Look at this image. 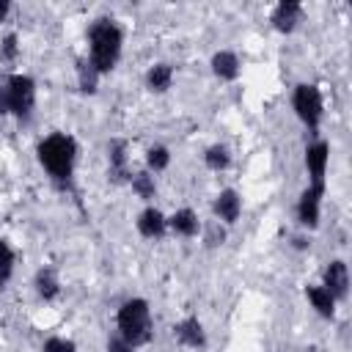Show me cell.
I'll use <instances>...</instances> for the list:
<instances>
[{
    "mask_svg": "<svg viewBox=\"0 0 352 352\" xmlns=\"http://www.w3.org/2000/svg\"><path fill=\"white\" fill-rule=\"evenodd\" d=\"M36 157L38 165L47 170V176L60 184L69 187L74 168H77V140L69 132H50L38 146H36Z\"/></svg>",
    "mask_w": 352,
    "mask_h": 352,
    "instance_id": "1",
    "label": "cell"
},
{
    "mask_svg": "<svg viewBox=\"0 0 352 352\" xmlns=\"http://www.w3.org/2000/svg\"><path fill=\"white\" fill-rule=\"evenodd\" d=\"M121 47H124V33L113 19L102 16L88 28V60L99 72V77L116 69L121 58Z\"/></svg>",
    "mask_w": 352,
    "mask_h": 352,
    "instance_id": "2",
    "label": "cell"
},
{
    "mask_svg": "<svg viewBox=\"0 0 352 352\" xmlns=\"http://www.w3.org/2000/svg\"><path fill=\"white\" fill-rule=\"evenodd\" d=\"M116 333L126 338L135 349L146 346L154 336V322H151V308L143 297H129L118 305L116 314Z\"/></svg>",
    "mask_w": 352,
    "mask_h": 352,
    "instance_id": "3",
    "label": "cell"
},
{
    "mask_svg": "<svg viewBox=\"0 0 352 352\" xmlns=\"http://www.w3.org/2000/svg\"><path fill=\"white\" fill-rule=\"evenodd\" d=\"M6 94H8V116L28 121L36 107V80L22 72L6 74Z\"/></svg>",
    "mask_w": 352,
    "mask_h": 352,
    "instance_id": "4",
    "label": "cell"
},
{
    "mask_svg": "<svg viewBox=\"0 0 352 352\" xmlns=\"http://www.w3.org/2000/svg\"><path fill=\"white\" fill-rule=\"evenodd\" d=\"M292 107H294V116L316 135L319 124H322V116H324V99H322V91L319 85L314 82H300L292 94Z\"/></svg>",
    "mask_w": 352,
    "mask_h": 352,
    "instance_id": "5",
    "label": "cell"
},
{
    "mask_svg": "<svg viewBox=\"0 0 352 352\" xmlns=\"http://www.w3.org/2000/svg\"><path fill=\"white\" fill-rule=\"evenodd\" d=\"M327 162H330V143L314 140L305 148V170H308V187L327 192Z\"/></svg>",
    "mask_w": 352,
    "mask_h": 352,
    "instance_id": "6",
    "label": "cell"
},
{
    "mask_svg": "<svg viewBox=\"0 0 352 352\" xmlns=\"http://www.w3.org/2000/svg\"><path fill=\"white\" fill-rule=\"evenodd\" d=\"M129 148H126V140L121 138H113L107 143V179L113 184H129Z\"/></svg>",
    "mask_w": 352,
    "mask_h": 352,
    "instance_id": "7",
    "label": "cell"
},
{
    "mask_svg": "<svg viewBox=\"0 0 352 352\" xmlns=\"http://www.w3.org/2000/svg\"><path fill=\"white\" fill-rule=\"evenodd\" d=\"M212 212H214V220H217V223L234 226V223L239 220V214H242V198H239V192H236L234 187L220 190V192L214 195V201H212Z\"/></svg>",
    "mask_w": 352,
    "mask_h": 352,
    "instance_id": "8",
    "label": "cell"
},
{
    "mask_svg": "<svg viewBox=\"0 0 352 352\" xmlns=\"http://www.w3.org/2000/svg\"><path fill=\"white\" fill-rule=\"evenodd\" d=\"M322 198L324 192L322 190H314V187H305L297 198V220L302 228H316L319 226V214H322Z\"/></svg>",
    "mask_w": 352,
    "mask_h": 352,
    "instance_id": "9",
    "label": "cell"
},
{
    "mask_svg": "<svg viewBox=\"0 0 352 352\" xmlns=\"http://www.w3.org/2000/svg\"><path fill=\"white\" fill-rule=\"evenodd\" d=\"M270 22H272V28L278 33H294L297 25L302 22V3H297V0H280L272 8Z\"/></svg>",
    "mask_w": 352,
    "mask_h": 352,
    "instance_id": "10",
    "label": "cell"
},
{
    "mask_svg": "<svg viewBox=\"0 0 352 352\" xmlns=\"http://www.w3.org/2000/svg\"><path fill=\"white\" fill-rule=\"evenodd\" d=\"M322 286L336 297V302H338V300H346V294H349V270H346V264H344L341 258H333V261L324 267V272H322Z\"/></svg>",
    "mask_w": 352,
    "mask_h": 352,
    "instance_id": "11",
    "label": "cell"
},
{
    "mask_svg": "<svg viewBox=\"0 0 352 352\" xmlns=\"http://www.w3.org/2000/svg\"><path fill=\"white\" fill-rule=\"evenodd\" d=\"M173 338L182 346H190V349H204L206 346V330H204L198 316H184L182 322H176L173 324Z\"/></svg>",
    "mask_w": 352,
    "mask_h": 352,
    "instance_id": "12",
    "label": "cell"
},
{
    "mask_svg": "<svg viewBox=\"0 0 352 352\" xmlns=\"http://www.w3.org/2000/svg\"><path fill=\"white\" fill-rule=\"evenodd\" d=\"M135 226H138V234L146 236V239H162V236L168 234V217H165L157 206H146V209L138 214Z\"/></svg>",
    "mask_w": 352,
    "mask_h": 352,
    "instance_id": "13",
    "label": "cell"
},
{
    "mask_svg": "<svg viewBox=\"0 0 352 352\" xmlns=\"http://www.w3.org/2000/svg\"><path fill=\"white\" fill-rule=\"evenodd\" d=\"M201 217L192 212V209H176L170 217H168V231H173L176 236H184V239H192L201 234Z\"/></svg>",
    "mask_w": 352,
    "mask_h": 352,
    "instance_id": "14",
    "label": "cell"
},
{
    "mask_svg": "<svg viewBox=\"0 0 352 352\" xmlns=\"http://www.w3.org/2000/svg\"><path fill=\"white\" fill-rule=\"evenodd\" d=\"M209 66H212V74L217 80H226V82H234L239 77V72H242V63H239L236 52H231V50H217L212 55Z\"/></svg>",
    "mask_w": 352,
    "mask_h": 352,
    "instance_id": "15",
    "label": "cell"
},
{
    "mask_svg": "<svg viewBox=\"0 0 352 352\" xmlns=\"http://www.w3.org/2000/svg\"><path fill=\"white\" fill-rule=\"evenodd\" d=\"M305 297H308V302H311V308L322 316V319H333L336 316V297L322 286V283H308L305 286Z\"/></svg>",
    "mask_w": 352,
    "mask_h": 352,
    "instance_id": "16",
    "label": "cell"
},
{
    "mask_svg": "<svg viewBox=\"0 0 352 352\" xmlns=\"http://www.w3.org/2000/svg\"><path fill=\"white\" fill-rule=\"evenodd\" d=\"M33 289L36 294L44 300V302H52L58 294H60V280H58V272L55 267H41L33 278Z\"/></svg>",
    "mask_w": 352,
    "mask_h": 352,
    "instance_id": "17",
    "label": "cell"
},
{
    "mask_svg": "<svg viewBox=\"0 0 352 352\" xmlns=\"http://www.w3.org/2000/svg\"><path fill=\"white\" fill-rule=\"evenodd\" d=\"M170 85H173V66L170 63L160 60V63L148 66V72H146V88L151 94H165Z\"/></svg>",
    "mask_w": 352,
    "mask_h": 352,
    "instance_id": "18",
    "label": "cell"
},
{
    "mask_svg": "<svg viewBox=\"0 0 352 352\" xmlns=\"http://www.w3.org/2000/svg\"><path fill=\"white\" fill-rule=\"evenodd\" d=\"M74 74H77V85L82 94H96L99 88V72L91 66L88 58H77L74 60Z\"/></svg>",
    "mask_w": 352,
    "mask_h": 352,
    "instance_id": "19",
    "label": "cell"
},
{
    "mask_svg": "<svg viewBox=\"0 0 352 352\" xmlns=\"http://www.w3.org/2000/svg\"><path fill=\"white\" fill-rule=\"evenodd\" d=\"M129 187L140 201H154V195H157V182H154V173H148V170L132 173L129 176Z\"/></svg>",
    "mask_w": 352,
    "mask_h": 352,
    "instance_id": "20",
    "label": "cell"
},
{
    "mask_svg": "<svg viewBox=\"0 0 352 352\" xmlns=\"http://www.w3.org/2000/svg\"><path fill=\"white\" fill-rule=\"evenodd\" d=\"M170 165V148L162 143H154L146 148V170L148 173H162Z\"/></svg>",
    "mask_w": 352,
    "mask_h": 352,
    "instance_id": "21",
    "label": "cell"
},
{
    "mask_svg": "<svg viewBox=\"0 0 352 352\" xmlns=\"http://www.w3.org/2000/svg\"><path fill=\"white\" fill-rule=\"evenodd\" d=\"M204 162H206L209 170H226V168L231 165V151H228V146L212 143V146L204 151Z\"/></svg>",
    "mask_w": 352,
    "mask_h": 352,
    "instance_id": "22",
    "label": "cell"
},
{
    "mask_svg": "<svg viewBox=\"0 0 352 352\" xmlns=\"http://www.w3.org/2000/svg\"><path fill=\"white\" fill-rule=\"evenodd\" d=\"M14 261H16V256H14L11 245H8L6 239H0V289L11 280V275H14Z\"/></svg>",
    "mask_w": 352,
    "mask_h": 352,
    "instance_id": "23",
    "label": "cell"
},
{
    "mask_svg": "<svg viewBox=\"0 0 352 352\" xmlns=\"http://www.w3.org/2000/svg\"><path fill=\"white\" fill-rule=\"evenodd\" d=\"M0 60L3 63H16L19 60V36L16 33H6L0 38Z\"/></svg>",
    "mask_w": 352,
    "mask_h": 352,
    "instance_id": "24",
    "label": "cell"
},
{
    "mask_svg": "<svg viewBox=\"0 0 352 352\" xmlns=\"http://www.w3.org/2000/svg\"><path fill=\"white\" fill-rule=\"evenodd\" d=\"M201 234H204L206 248H217V245H223V242H226V226H223V223H217V220H212V223L201 226Z\"/></svg>",
    "mask_w": 352,
    "mask_h": 352,
    "instance_id": "25",
    "label": "cell"
},
{
    "mask_svg": "<svg viewBox=\"0 0 352 352\" xmlns=\"http://www.w3.org/2000/svg\"><path fill=\"white\" fill-rule=\"evenodd\" d=\"M41 352H77V344L72 338H63V336H50L41 344Z\"/></svg>",
    "mask_w": 352,
    "mask_h": 352,
    "instance_id": "26",
    "label": "cell"
},
{
    "mask_svg": "<svg viewBox=\"0 0 352 352\" xmlns=\"http://www.w3.org/2000/svg\"><path fill=\"white\" fill-rule=\"evenodd\" d=\"M104 349H107V352H135V346H132L126 338H121L118 333L107 336V344H104Z\"/></svg>",
    "mask_w": 352,
    "mask_h": 352,
    "instance_id": "27",
    "label": "cell"
},
{
    "mask_svg": "<svg viewBox=\"0 0 352 352\" xmlns=\"http://www.w3.org/2000/svg\"><path fill=\"white\" fill-rule=\"evenodd\" d=\"M0 116H8V94H6V74H0Z\"/></svg>",
    "mask_w": 352,
    "mask_h": 352,
    "instance_id": "28",
    "label": "cell"
},
{
    "mask_svg": "<svg viewBox=\"0 0 352 352\" xmlns=\"http://www.w3.org/2000/svg\"><path fill=\"white\" fill-rule=\"evenodd\" d=\"M8 11H11V3L8 0H0V22L8 16Z\"/></svg>",
    "mask_w": 352,
    "mask_h": 352,
    "instance_id": "29",
    "label": "cell"
},
{
    "mask_svg": "<svg viewBox=\"0 0 352 352\" xmlns=\"http://www.w3.org/2000/svg\"><path fill=\"white\" fill-rule=\"evenodd\" d=\"M292 242H294V248H297V250H305V248H308V242H305V236H294Z\"/></svg>",
    "mask_w": 352,
    "mask_h": 352,
    "instance_id": "30",
    "label": "cell"
}]
</instances>
